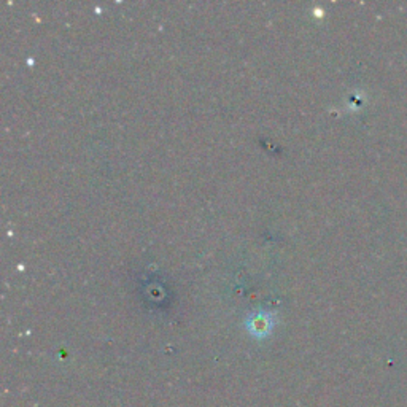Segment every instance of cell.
Masks as SVG:
<instances>
[{"mask_svg":"<svg viewBox=\"0 0 407 407\" xmlns=\"http://www.w3.org/2000/svg\"><path fill=\"white\" fill-rule=\"evenodd\" d=\"M245 326L247 329H249V333L253 336V338L264 339V338H268L270 331H273L274 320L270 318L269 314H266V312H261V314L247 318Z\"/></svg>","mask_w":407,"mask_h":407,"instance_id":"1","label":"cell"}]
</instances>
